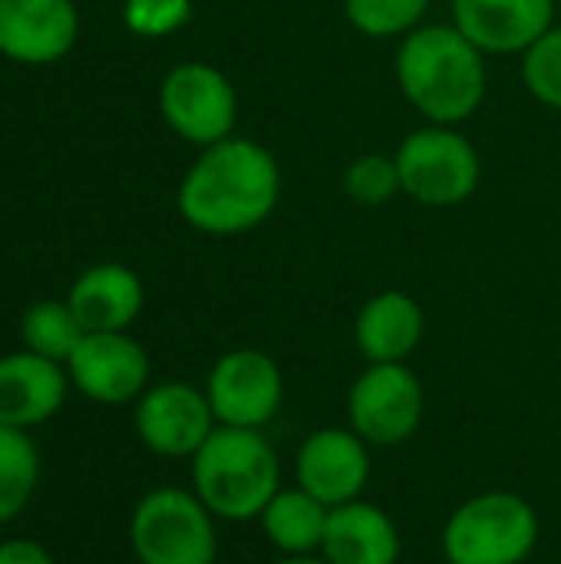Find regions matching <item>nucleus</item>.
Listing matches in <instances>:
<instances>
[{
	"label": "nucleus",
	"mask_w": 561,
	"mask_h": 564,
	"mask_svg": "<svg viewBox=\"0 0 561 564\" xmlns=\"http://www.w3.org/2000/svg\"><path fill=\"white\" fill-rule=\"evenodd\" d=\"M281 202L278 159L255 139L228 135L192 162L175 205L202 235L235 238L265 225Z\"/></svg>",
	"instance_id": "1"
},
{
	"label": "nucleus",
	"mask_w": 561,
	"mask_h": 564,
	"mask_svg": "<svg viewBox=\"0 0 561 564\" xmlns=\"http://www.w3.org/2000/svg\"><path fill=\"white\" fill-rule=\"evenodd\" d=\"M397 83L427 122L460 126L486 99V53L456 23H420L400 40Z\"/></svg>",
	"instance_id": "2"
},
{
	"label": "nucleus",
	"mask_w": 561,
	"mask_h": 564,
	"mask_svg": "<svg viewBox=\"0 0 561 564\" xmlns=\"http://www.w3.org/2000/svg\"><path fill=\"white\" fill-rule=\"evenodd\" d=\"M188 463L192 492L218 522H258L281 489V459L265 430L215 426Z\"/></svg>",
	"instance_id": "3"
},
{
	"label": "nucleus",
	"mask_w": 561,
	"mask_h": 564,
	"mask_svg": "<svg viewBox=\"0 0 561 564\" xmlns=\"http://www.w3.org/2000/svg\"><path fill=\"white\" fill-rule=\"evenodd\" d=\"M440 542L450 564H522L539 545V516L526 496L489 489L453 509Z\"/></svg>",
	"instance_id": "4"
},
{
	"label": "nucleus",
	"mask_w": 561,
	"mask_h": 564,
	"mask_svg": "<svg viewBox=\"0 0 561 564\" xmlns=\"http://www.w3.org/2000/svg\"><path fill=\"white\" fill-rule=\"evenodd\" d=\"M215 516L192 489L159 486L145 492L129 519V542L139 564H215Z\"/></svg>",
	"instance_id": "5"
},
{
	"label": "nucleus",
	"mask_w": 561,
	"mask_h": 564,
	"mask_svg": "<svg viewBox=\"0 0 561 564\" xmlns=\"http://www.w3.org/2000/svg\"><path fill=\"white\" fill-rule=\"evenodd\" d=\"M403 195L427 208H453L473 198L483 178L476 145L456 126L427 122L413 129L393 152Z\"/></svg>",
	"instance_id": "6"
},
{
	"label": "nucleus",
	"mask_w": 561,
	"mask_h": 564,
	"mask_svg": "<svg viewBox=\"0 0 561 564\" xmlns=\"http://www.w3.org/2000/svg\"><path fill=\"white\" fill-rule=\"evenodd\" d=\"M427 390L407 364H367L347 393V426L370 446L390 449L417 436Z\"/></svg>",
	"instance_id": "7"
},
{
	"label": "nucleus",
	"mask_w": 561,
	"mask_h": 564,
	"mask_svg": "<svg viewBox=\"0 0 561 564\" xmlns=\"http://www.w3.org/2000/svg\"><path fill=\"white\" fill-rule=\"evenodd\" d=\"M159 112L179 139L208 149L235 135L238 93L218 66L179 63L162 79Z\"/></svg>",
	"instance_id": "8"
},
{
	"label": "nucleus",
	"mask_w": 561,
	"mask_h": 564,
	"mask_svg": "<svg viewBox=\"0 0 561 564\" xmlns=\"http://www.w3.org/2000/svg\"><path fill=\"white\" fill-rule=\"evenodd\" d=\"M208 406L218 426L265 430L284 403V373L258 347H238L215 360L205 380Z\"/></svg>",
	"instance_id": "9"
},
{
	"label": "nucleus",
	"mask_w": 561,
	"mask_h": 564,
	"mask_svg": "<svg viewBox=\"0 0 561 564\" xmlns=\"http://www.w3.org/2000/svg\"><path fill=\"white\" fill-rule=\"evenodd\" d=\"M132 423L139 443L165 459H192L218 426L205 390L182 380L149 387L136 400Z\"/></svg>",
	"instance_id": "10"
},
{
	"label": "nucleus",
	"mask_w": 561,
	"mask_h": 564,
	"mask_svg": "<svg viewBox=\"0 0 561 564\" xmlns=\"http://www.w3.org/2000/svg\"><path fill=\"white\" fill-rule=\"evenodd\" d=\"M69 383L93 403L122 406L149 390V354L126 330L83 334L73 357L66 360Z\"/></svg>",
	"instance_id": "11"
},
{
	"label": "nucleus",
	"mask_w": 561,
	"mask_h": 564,
	"mask_svg": "<svg viewBox=\"0 0 561 564\" xmlns=\"http://www.w3.org/2000/svg\"><path fill=\"white\" fill-rule=\"evenodd\" d=\"M374 463L370 446L350 426H324L304 436L294 459V486L327 509L364 499Z\"/></svg>",
	"instance_id": "12"
},
{
	"label": "nucleus",
	"mask_w": 561,
	"mask_h": 564,
	"mask_svg": "<svg viewBox=\"0 0 561 564\" xmlns=\"http://www.w3.org/2000/svg\"><path fill=\"white\" fill-rule=\"evenodd\" d=\"M79 36L73 0H0V53L23 66L63 59Z\"/></svg>",
	"instance_id": "13"
},
{
	"label": "nucleus",
	"mask_w": 561,
	"mask_h": 564,
	"mask_svg": "<svg viewBox=\"0 0 561 564\" xmlns=\"http://www.w3.org/2000/svg\"><path fill=\"white\" fill-rule=\"evenodd\" d=\"M559 0H453V23L486 53H526L555 26Z\"/></svg>",
	"instance_id": "14"
},
{
	"label": "nucleus",
	"mask_w": 561,
	"mask_h": 564,
	"mask_svg": "<svg viewBox=\"0 0 561 564\" xmlns=\"http://www.w3.org/2000/svg\"><path fill=\"white\" fill-rule=\"evenodd\" d=\"M69 373L63 364L30 350L0 357V423L30 430L53 420L69 393Z\"/></svg>",
	"instance_id": "15"
},
{
	"label": "nucleus",
	"mask_w": 561,
	"mask_h": 564,
	"mask_svg": "<svg viewBox=\"0 0 561 564\" xmlns=\"http://www.w3.org/2000/svg\"><path fill=\"white\" fill-rule=\"evenodd\" d=\"M427 334V314L407 291H380L357 311L354 344L367 364H407Z\"/></svg>",
	"instance_id": "16"
},
{
	"label": "nucleus",
	"mask_w": 561,
	"mask_h": 564,
	"mask_svg": "<svg viewBox=\"0 0 561 564\" xmlns=\"http://www.w3.org/2000/svg\"><path fill=\"white\" fill-rule=\"evenodd\" d=\"M66 304L86 334L129 330L136 324V317L142 314L145 291H142V281L132 268L116 264V261H103V264L86 268L73 281Z\"/></svg>",
	"instance_id": "17"
},
{
	"label": "nucleus",
	"mask_w": 561,
	"mask_h": 564,
	"mask_svg": "<svg viewBox=\"0 0 561 564\" xmlns=\"http://www.w3.org/2000/svg\"><path fill=\"white\" fill-rule=\"evenodd\" d=\"M400 529L387 509L364 499L331 509L321 558L331 564H400Z\"/></svg>",
	"instance_id": "18"
},
{
	"label": "nucleus",
	"mask_w": 561,
	"mask_h": 564,
	"mask_svg": "<svg viewBox=\"0 0 561 564\" xmlns=\"http://www.w3.org/2000/svg\"><path fill=\"white\" fill-rule=\"evenodd\" d=\"M327 516L331 509L317 502L311 492H304L301 486L291 489L281 486L274 499L265 506V512L258 516V525L281 555H321Z\"/></svg>",
	"instance_id": "19"
},
{
	"label": "nucleus",
	"mask_w": 561,
	"mask_h": 564,
	"mask_svg": "<svg viewBox=\"0 0 561 564\" xmlns=\"http://www.w3.org/2000/svg\"><path fill=\"white\" fill-rule=\"evenodd\" d=\"M40 453L26 430L0 423V525L13 522L40 486Z\"/></svg>",
	"instance_id": "20"
},
{
	"label": "nucleus",
	"mask_w": 561,
	"mask_h": 564,
	"mask_svg": "<svg viewBox=\"0 0 561 564\" xmlns=\"http://www.w3.org/2000/svg\"><path fill=\"white\" fill-rule=\"evenodd\" d=\"M83 334L86 330L66 301H36L33 307H26V314L20 321L23 350L40 354L46 360H56L63 367L73 357L76 344L83 340Z\"/></svg>",
	"instance_id": "21"
},
{
	"label": "nucleus",
	"mask_w": 561,
	"mask_h": 564,
	"mask_svg": "<svg viewBox=\"0 0 561 564\" xmlns=\"http://www.w3.org/2000/svg\"><path fill=\"white\" fill-rule=\"evenodd\" d=\"M430 0H344L350 26L370 40H403L423 23Z\"/></svg>",
	"instance_id": "22"
},
{
	"label": "nucleus",
	"mask_w": 561,
	"mask_h": 564,
	"mask_svg": "<svg viewBox=\"0 0 561 564\" xmlns=\"http://www.w3.org/2000/svg\"><path fill=\"white\" fill-rule=\"evenodd\" d=\"M344 192L357 205H367V208L387 205L390 198H397L403 192L397 159L393 155H384V152H364V155H357L347 165V172H344Z\"/></svg>",
	"instance_id": "23"
},
{
	"label": "nucleus",
	"mask_w": 561,
	"mask_h": 564,
	"mask_svg": "<svg viewBox=\"0 0 561 564\" xmlns=\"http://www.w3.org/2000/svg\"><path fill=\"white\" fill-rule=\"evenodd\" d=\"M522 86L542 106L561 112V23L549 26L522 53Z\"/></svg>",
	"instance_id": "24"
},
{
	"label": "nucleus",
	"mask_w": 561,
	"mask_h": 564,
	"mask_svg": "<svg viewBox=\"0 0 561 564\" xmlns=\"http://www.w3.org/2000/svg\"><path fill=\"white\" fill-rule=\"evenodd\" d=\"M192 20V0H126L122 23L129 33L145 40H162L179 33Z\"/></svg>",
	"instance_id": "25"
},
{
	"label": "nucleus",
	"mask_w": 561,
	"mask_h": 564,
	"mask_svg": "<svg viewBox=\"0 0 561 564\" xmlns=\"http://www.w3.org/2000/svg\"><path fill=\"white\" fill-rule=\"evenodd\" d=\"M0 564H56L53 555L30 542V539H10V542H0Z\"/></svg>",
	"instance_id": "26"
},
{
	"label": "nucleus",
	"mask_w": 561,
	"mask_h": 564,
	"mask_svg": "<svg viewBox=\"0 0 561 564\" xmlns=\"http://www.w3.org/2000/svg\"><path fill=\"white\" fill-rule=\"evenodd\" d=\"M271 564H331L327 558H321V555H281L278 562Z\"/></svg>",
	"instance_id": "27"
},
{
	"label": "nucleus",
	"mask_w": 561,
	"mask_h": 564,
	"mask_svg": "<svg viewBox=\"0 0 561 564\" xmlns=\"http://www.w3.org/2000/svg\"><path fill=\"white\" fill-rule=\"evenodd\" d=\"M440 564H450V562H440Z\"/></svg>",
	"instance_id": "28"
},
{
	"label": "nucleus",
	"mask_w": 561,
	"mask_h": 564,
	"mask_svg": "<svg viewBox=\"0 0 561 564\" xmlns=\"http://www.w3.org/2000/svg\"><path fill=\"white\" fill-rule=\"evenodd\" d=\"M559 7H561V0H559Z\"/></svg>",
	"instance_id": "29"
}]
</instances>
